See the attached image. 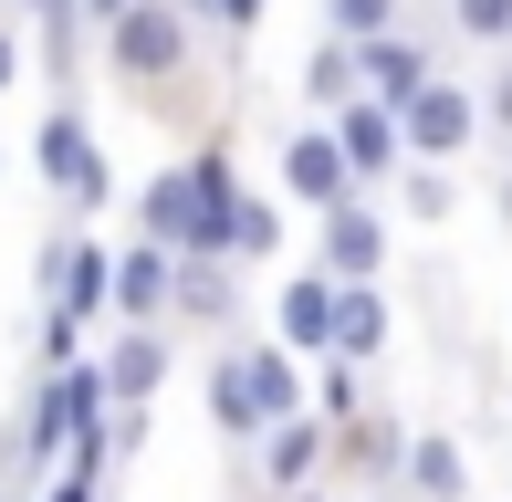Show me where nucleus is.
<instances>
[{"instance_id": "obj_1", "label": "nucleus", "mask_w": 512, "mask_h": 502, "mask_svg": "<svg viewBox=\"0 0 512 502\" xmlns=\"http://www.w3.org/2000/svg\"><path fill=\"white\" fill-rule=\"evenodd\" d=\"M95 419H105V367H84V356H63V367H42L32 429L11 440V461H53V450H63V440H84Z\"/></svg>"}, {"instance_id": "obj_2", "label": "nucleus", "mask_w": 512, "mask_h": 502, "mask_svg": "<svg viewBox=\"0 0 512 502\" xmlns=\"http://www.w3.org/2000/svg\"><path fill=\"white\" fill-rule=\"evenodd\" d=\"M105 53L126 84H168L178 63H189V21H178V0H126V11L105 21Z\"/></svg>"}, {"instance_id": "obj_3", "label": "nucleus", "mask_w": 512, "mask_h": 502, "mask_svg": "<svg viewBox=\"0 0 512 502\" xmlns=\"http://www.w3.org/2000/svg\"><path fill=\"white\" fill-rule=\"evenodd\" d=\"M471 95H460V84H418V95L398 105V136H408V147L418 157H460V147H471Z\"/></svg>"}, {"instance_id": "obj_4", "label": "nucleus", "mask_w": 512, "mask_h": 502, "mask_svg": "<svg viewBox=\"0 0 512 502\" xmlns=\"http://www.w3.org/2000/svg\"><path fill=\"white\" fill-rule=\"evenodd\" d=\"M168 283H178V251H168V241H147V251H115V283H105V304L126 314V325H157V314H168Z\"/></svg>"}, {"instance_id": "obj_5", "label": "nucleus", "mask_w": 512, "mask_h": 502, "mask_svg": "<svg viewBox=\"0 0 512 502\" xmlns=\"http://www.w3.org/2000/svg\"><path fill=\"white\" fill-rule=\"evenodd\" d=\"M335 147H345V168H356V178H387V168H398V157H408V136H398V105H377V95H345V116H335Z\"/></svg>"}, {"instance_id": "obj_6", "label": "nucleus", "mask_w": 512, "mask_h": 502, "mask_svg": "<svg viewBox=\"0 0 512 502\" xmlns=\"http://www.w3.org/2000/svg\"><path fill=\"white\" fill-rule=\"evenodd\" d=\"M356 84H366L377 105H408L418 84H429V53H418L398 21H387V32H366V42H356Z\"/></svg>"}, {"instance_id": "obj_7", "label": "nucleus", "mask_w": 512, "mask_h": 502, "mask_svg": "<svg viewBox=\"0 0 512 502\" xmlns=\"http://www.w3.org/2000/svg\"><path fill=\"white\" fill-rule=\"evenodd\" d=\"M42 178H53L74 210H95L105 199V168H95V136H84L74 116H42Z\"/></svg>"}, {"instance_id": "obj_8", "label": "nucleus", "mask_w": 512, "mask_h": 502, "mask_svg": "<svg viewBox=\"0 0 512 502\" xmlns=\"http://www.w3.org/2000/svg\"><path fill=\"white\" fill-rule=\"evenodd\" d=\"M387 262V220L377 210H356V189L324 210V272H345V283H366V272Z\"/></svg>"}, {"instance_id": "obj_9", "label": "nucleus", "mask_w": 512, "mask_h": 502, "mask_svg": "<svg viewBox=\"0 0 512 502\" xmlns=\"http://www.w3.org/2000/svg\"><path fill=\"white\" fill-rule=\"evenodd\" d=\"M157 387H168V335H157V325H126L115 356H105V398L115 408H147Z\"/></svg>"}, {"instance_id": "obj_10", "label": "nucleus", "mask_w": 512, "mask_h": 502, "mask_svg": "<svg viewBox=\"0 0 512 502\" xmlns=\"http://www.w3.org/2000/svg\"><path fill=\"white\" fill-rule=\"evenodd\" d=\"M283 189L304 199V210H335V199L356 189V168H345L335 136H293V147H283Z\"/></svg>"}, {"instance_id": "obj_11", "label": "nucleus", "mask_w": 512, "mask_h": 502, "mask_svg": "<svg viewBox=\"0 0 512 502\" xmlns=\"http://www.w3.org/2000/svg\"><path fill=\"white\" fill-rule=\"evenodd\" d=\"M314 461H324V429L304 419V408L262 429V482H272V492H304V482H314Z\"/></svg>"}, {"instance_id": "obj_12", "label": "nucleus", "mask_w": 512, "mask_h": 502, "mask_svg": "<svg viewBox=\"0 0 512 502\" xmlns=\"http://www.w3.org/2000/svg\"><path fill=\"white\" fill-rule=\"evenodd\" d=\"M230 356H241V377H251V408H262V429L304 408V377H293V356H283V346H230Z\"/></svg>"}, {"instance_id": "obj_13", "label": "nucleus", "mask_w": 512, "mask_h": 502, "mask_svg": "<svg viewBox=\"0 0 512 502\" xmlns=\"http://www.w3.org/2000/svg\"><path fill=\"white\" fill-rule=\"evenodd\" d=\"M335 335V283L304 272V283H283V346H324Z\"/></svg>"}, {"instance_id": "obj_14", "label": "nucleus", "mask_w": 512, "mask_h": 502, "mask_svg": "<svg viewBox=\"0 0 512 502\" xmlns=\"http://www.w3.org/2000/svg\"><path fill=\"white\" fill-rule=\"evenodd\" d=\"M408 482H418V502H471V461L450 440H408Z\"/></svg>"}, {"instance_id": "obj_15", "label": "nucleus", "mask_w": 512, "mask_h": 502, "mask_svg": "<svg viewBox=\"0 0 512 502\" xmlns=\"http://www.w3.org/2000/svg\"><path fill=\"white\" fill-rule=\"evenodd\" d=\"M209 419H220L230 440H262V408H251V377H241V356H220V367H209Z\"/></svg>"}, {"instance_id": "obj_16", "label": "nucleus", "mask_w": 512, "mask_h": 502, "mask_svg": "<svg viewBox=\"0 0 512 502\" xmlns=\"http://www.w3.org/2000/svg\"><path fill=\"white\" fill-rule=\"evenodd\" d=\"M335 356H377L387 346V304L377 293H335V335H324Z\"/></svg>"}, {"instance_id": "obj_17", "label": "nucleus", "mask_w": 512, "mask_h": 502, "mask_svg": "<svg viewBox=\"0 0 512 502\" xmlns=\"http://www.w3.org/2000/svg\"><path fill=\"white\" fill-rule=\"evenodd\" d=\"M304 95H314V105H345V95H356V42H314Z\"/></svg>"}, {"instance_id": "obj_18", "label": "nucleus", "mask_w": 512, "mask_h": 502, "mask_svg": "<svg viewBox=\"0 0 512 502\" xmlns=\"http://www.w3.org/2000/svg\"><path fill=\"white\" fill-rule=\"evenodd\" d=\"M272 241H283V220H272V199H230V262H262Z\"/></svg>"}, {"instance_id": "obj_19", "label": "nucleus", "mask_w": 512, "mask_h": 502, "mask_svg": "<svg viewBox=\"0 0 512 502\" xmlns=\"http://www.w3.org/2000/svg\"><path fill=\"white\" fill-rule=\"evenodd\" d=\"M398 21V0H324V32L335 42H366V32H387Z\"/></svg>"}, {"instance_id": "obj_20", "label": "nucleus", "mask_w": 512, "mask_h": 502, "mask_svg": "<svg viewBox=\"0 0 512 502\" xmlns=\"http://www.w3.org/2000/svg\"><path fill=\"white\" fill-rule=\"evenodd\" d=\"M450 178H439V168H408V220H450Z\"/></svg>"}, {"instance_id": "obj_21", "label": "nucleus", "mask_w": 512, "mask_h": 502, "mask_svg": "<svg viewBox=\"0 0 512 502\" xmlns=\"http://www.w3.org/2000/svg\"><path fill=\"white\" fill-rule=\"evenodd\" d=\"M460 32H471V42H512V0H460Z\"/></svg>"}, {"instance_id": "obj_22", "label": "nucleus", "mask_w": 512, "mask_h": 502, "mask_svg": "<svg viewBox=\"0 0 512 502\" xmlns=\"http://www.w3.org/2000/svg\"><path fill=\"white\" fill-rule=\"evenodd\" d=\"M199 21H220V32H251V21H262V0H189Z\"/></svg>"}, {"instance_id": "obj_23", "label": "nucleus", "mask_w": 512, "mask_h": 502, "mask_svg": "<svg viewBox=\"0 0 512 502\" xmlns=\"http://www.w3.org/2000/svg\"><path fill=\"white\" fill-rule=\"evenodd\" d=\"M21 84V42H11V21H0V95Z\"/></svg>"}, {"instance_id": "obj_24", "label": "nucleus", "mask_w": 512, "mask_h": 502, "mask_svg": "<svg viewBox=\"0 0 512 502\" xmlns=\"http://www.w3.org/2000/svg\"><path fill=\"white\" fill-rule=\"evenodd\" d=\"M492 126H512V74H502V84H492Z\"/></svg>"}, {"instance_id": "obj_25", "label": "nucleus", "mask_w": 512, "mask_h": 502, "mask_svg": "<svg viewBox=\"0 0 512 502\" xmlns=\"http://www.w3.org/2000/svg\"><path fill=\"white\" fill-rule=\"evenodd\" d=\"M283 502H324V492H283Z\"/></svg>"}, {"instance_id": "obj_26", "label": "nucleus", "mask_w": 512, "mask_h": 502, "mask_svg": "<svg viewBox=\"0 0 512 502\" xmlns=\"http://www.w3.org/2000/svg\"><path fill=\"white\" fill-rule=\"evenodd\" d=\"M502 199H512V189H502Z\"/></svg>"}]
</instances>
